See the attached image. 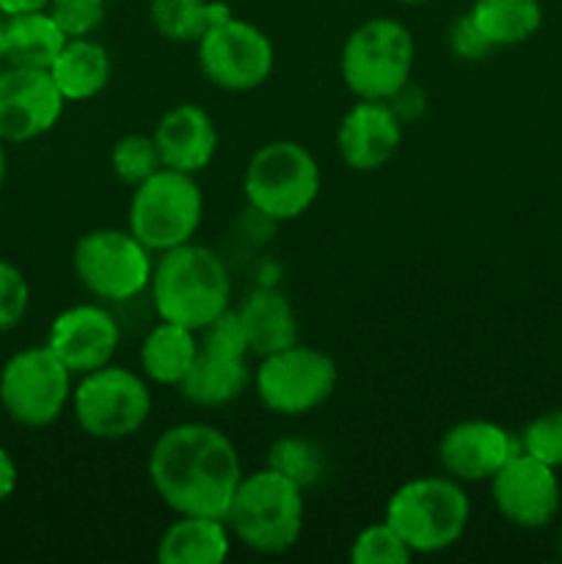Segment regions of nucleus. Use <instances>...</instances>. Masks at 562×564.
Instances as JSON below:
<instances>
[{"label":"nucleus","mask_w":562,"mask_h":564,"mask_svg":"<svg viewBox=\"0 0 562 564\" xmlns=\"http://www.w3.org/2000/svg\"><path fill=\"white\" fill-rule=\"evenodd\" d=\"M147 468L154 494L176 516L224 518L242 479L229 435L202 422L165 430L154 441Z\"/></svg>","instance_id":"f257e3e1"},{"label":"nucleus","mask_w":562,"mask_h":564,"mask_svg":"<svg viewBox=\"0 0 562 564\" xmlns=\"http://www.w3.org/2000/svg\"><path fill=\"white\" fill-rule=\"evenodd\" d=\"M149 292L160 319L202 330L229 308V270L209 248L191 240L160 253L149 279Z\"/></svg>","instance_id":"f03ea898"},{"label":"nucleus","mask_w":562,"mask_h":564,"mask_svg":"<svg viewBox=\"0 0 562 564\" xmlns=\"http://www.w3.org/2000/svg\"><path fill=\"white\" fill-rule=\"evenodd\" d=\"M224 521L253 554H284L303 532V488L273 468L242 474Z\"/></svg>","instance_id":"7ed1b4c3"},{"label":"nucleus","mask_w":562,"mask_h":564,"mask_svg":"<svg viewBox=\"0 0 562 564\" xmlns=\"http://www.w3.org/2000/svg\"><path fill=\"white\" fill-rule=\"evenodd\" d=\"M468 496L452 477H417L391 494L383 521L411 554H441L461 543L468 527Z\"/></svg>","instance_id":"20e7f679"},{"label":"nucleus","mask_w":562,"mask_h":564,"mask_svg":"<svg viewBox=\"0 0 562 564\" xmlns=\"http://www.w3.org/2000/svg\"><path fill=\"white\" fill-rule=\"evenodd\" d=\"M320 165L298 141H270L251 154L242 191L253 213L270 220H295L320 196Z\"/></svg>","instance_id":"39448f33"},{"label":"nucleus","mask_w":562,"mask_h":564,"mask_svg":"<svg viewBox=\"0 0 562 564\" xmlns=\"http://www.w3.org/2000/svg\"><path fill=\"white\" fill-rule=\"evenodd\" d=\"M417 44L411 31L391 17H375L347 36L339 55L345 86L358 99L389 102L402 86L411 83Z\"/></svg>","instance_id":"423d86ee"},{"label":"nucleus","mask_w":562,"mask_h":564,"mask_svg":"<svg viewBox=\"0 0 562 564\" xmlns=\"http://www.w3.org/2000/svg\"><path fill=\"white\" fill-rule=\"evenodd\" d=\"M204 218V196L193 174L160 169L132 187L127 229L152 253L185 246Z\"/></svg>","instance_id":"0eeeda50"},{"label":"nucleus","mask_w":562,"mask_h":564,"mask_svg":"<svg viewBox=\"0 0 562 564\" xmlns=\"http://www.w3.org/2000/svg\"><path fill=\"white\" fill-rule=\"evenodd\" d=\"M72 413L88 438H130L152 413V391L141 375L105 364L94 372L80 375L72 389Z\"/></svg>","instance_id":"6e6552de"},{"label":"nucleus","mask_w":562,"mask_h":564,"mask_svg":"<svg viewBox=\"0 0 562 564\" xmlns=\"http://www.w3.org/2000/svg\"><path fill=\"white\" fill-rule=\"evenodd\" d=\"M72 378L69 367L47 345L28 347L0 369V405L22 427H50L72 402Z\"/></svg>","instance_id":"1a4fd4ad"},{"label":"nucleus","mask_w":562,"mask_h":564,"mask_svg":"<svg viewBox=\"0 0 562 564\" xmlns=\"http://www.w3.org/2000/svg\"><path fill=\"white\" fill-rule=\"evenodd\" d=\"M77 281L99 301H132L149 290L152 251L130 229H91L72 253Z\"/></svg>","instance_id":"9d476101"},{"label":"nucleus","mask_w":562,"mask_h":564,"mask_svg":"<svg viewBox=\"0 0 562 564\" xmlns=\"http://www.w3.org/2000/svg\"><path fill=\"white\" fill-rule=\"evenodd\" d=\"M336 380L339 369L334 358L301 341L259 358V369L253 375L259 402L279 416H306L317 411L334 394Z\"/></svg>","instance_id":"9b49d317"},{"label":"nucleus","mask_w":562,"mask_h":564,"mask_svg":"<svg viewBox=\"0 0 562 564\" xmlns=\"http://www.w3.org/2000/svg\"><path fill=\"white\" fill-rule=\"evenodd\" d=\"M196 53L204 77L224 91H253L268 80L275 64L268 33L240 17L209 28L196 42Z\"/></svg>","instance_id":"f8f14e48"},{"label":"nucleus","mask_w":562,"mask_h":564,"mask_svg":"<svg viewBox=\"0 0 562 564\" xmlns=\"http://www.w3.org/2000/svg\"><path fill=\"white\" fill-rule=\"evenodd\" d=\"M66 99L47 69L9 66L0 72V141L25 143L58 124Z\"/></svg>","instance_id":"ddd939ff"},{"label":"nucleus","mask_w":562,"mask_h":564,"mask_svg":"<svg viewBox=\"0 0 562 564\" xmlns=\"http://www.w3.org/2000/svg\"><path fill=\"white\" fill-rule=\"evenodd\" d=\"M490 496L512 527L543 529L560 510V479L551 466L518 452L490 477Z\"/></svg>","instance_id":"4468645a"},{"label":"nucleus","mask_w":562,"mask_h":564,"mask_svg":"<svg viewBox=\"0 0 562 564\" xmlns=\"http://www.w3.org/2000/svg\"><path fill=\"white\" fill-rule=\"evenodd\" d=\"M518 452L521 446L510 430L485 419L452 424L439 441L441 468L457 482H490V477Z\"/></svg>","instance_id":"2eb2a0df"},{"label":"nucleus","mask_w":562,"mask_h":564,"mask_svg":"<svg viewBox=\"0 0 562 564\" xmlns=\"http://www.w3.org/2000/svg\"><path fill=\"white\" fill-rule=\"evenodd\" d=\"M121 330L114 314L97 303L69 306L53 319L47 347L69 367L72 375H86L114 361Z\"/></svg>","instance_id":"dca6fc26"},{"label":"nucleus","mask_w":562,"mask_h":564,"mask_svg":"<svg viewBox=\"0 0 562 564\" xmlns=\"http://www.w3.org/2000/svg\"><path fill=\"white\" fill-rule=\"evenodd\" d=\"M402 143V119L389 102L358 99L339 121L336 152L347 169L369 174L389 163Z\"/></svg>","instance_id":"f3484780"},{"label":"nucleus","mask_w":562,"mask_h":564,"mask_svg":"<svg viewBox=\"0 0 562 564\" xmlns=\"http://www.w3.org/2000/svg\"><path fill=\"white\" fill-rule=\"evenodd\" d=\"M163 169L193 174L207 169L218 152V130L213 116L193 102H182L160 116L152 132Z\"/></svg>","instance_id":"a211bd4d"},{"label":"nucleus","mask_w":562,"mask_h":564,"mask_svg":"<svg viewBox=\"0 0 562 564\" xmlns=\"http://www.w3.org/2000/svg\"><path fill=\"white\" fill-rule=\"evenodd\" d=\"M251 372H248V356L237 352L213 350V347L198 345L196 361L187 369L176 391L182 400L198 408L229 405L246 391Z\"/></svg>","instance_id":"6ab92c4d"},{"label":"nucleus","mask_w":562,"mask_h":564,"mask_svg":"<svg viewBox=\"0 0 562 564\" xmlns=\"http://www.w3.org/2000/svg\"><path fill=\"white\" fill-rule=\"evenodd\" d=\"M237 317L246 330L248 350L257 358L273 356L301 341L295 308L275 290H257L242 297Z\"/></svg>","instance_id":"aec40b11"},{"label":"nucleus","mask_w":562,"mask_h":564,"mask_svg":"<svg viewBox=\"0 0 562 564\" xmlns=\"http://www.w3.org/2000/svg\"><path fill=\"white\" fill-rule=\"evenodd\" d=\"M229 551V527L213 516H180L158 540L160 564H220Z\"/></svg>","instance_id":"412c9836"},{"label":"nucleus","mask_w":562,"mask_h":564,"mask_svg":"<svg viewBox=\"0 0 562 564\" xmlns=\"http://www.w3.org/2000/svg\"><path fill=\"white\" fill-rule=\"evenodd\" d=\"M47 72L66 102H86L102 94L110 83V55L105 44L88 36L66 39Z\"/></svg>","instance_id":"4be33fe9"},{"label":"nucleus","mask_w":562,"mask_h":564,"mask_svg":"<svg viewBox=\"0 0 562 564\" xmlns=\"http://www.w3.org/2000/svg\"><path fill=\"white\" fill-rule=\"evenodd\" d=\"M198 352L196 330L160 319L141 341V372L149 383L180 386Z\"/></svg>","instance_id":"5701e85b"},{"label":"nucleus","mask_w":562,"mask_h":564,"mask_svg":"<svg viewBox=\"0 0 562 564\" xmlns=\"http://www.w3.org/2000/svg\"><path fill=\"white\" fill-rule=\"evenodd\" d=\"M66 44V33L50 11H31L6 20V61L11 66L50 69Z\"/></svg>","instance_id":"b1692460"},{"label":"nucleus","mask_w":562,"mask_h":564,"mask_svg":"<svg viewBox=\"0 0 562 564\" xmlns=\"http://www.w3.org/2000/svg\"><path fill=\"white\" fill-rule=\"evenodd\" d=\"M468 14L496 50L523 44L543 25L540 0H474Z\"/></svg>","instance_id":"393cba45"},{"label":"nucleus","mask_w":562,"mask_h":564,"mask_svg":"<svg viewBox=\"0 0 562 564\" xmlns=\"http://www.w3.org/2000/svg\"><path fill=\"white\" fill-rule=\"evenodd\" d=\"M235 11L224 0H149V20L171 42H198L209 28L224 25Z\"/></svg>","instance_id":"a878e982"},{"label":"nucleus","mask_w":562,"mask_h":564,"mask_svg":"<svg viewBox=\"0 0 562 564\" xmlns=\"http://www.w3.org/2000/svg\"><path fill=\"white\" fill-rule=\"evenodd\" d=\"M268 468L279 471L281 477L292 479L303 490L312 488L325 471V457L312 441L306 438H281L270 446Z\"/></svg>","instance_id":"bb28decb"},{"label":"nucleus","mask_w":562,"mask_h":564,"mask_svg":"<svg viewBox=\"0 0 562 564\" xmlns=\"http://www.w3.org/2000/svg\"><path fill=\"white\" fill-rule=\"evenodd\" d=\"M110 169L119 176V182L136 187L152 174L163 169L160 160L158 143L152 135H141V132H130V135L119 138L110 149Z\"/></svg>","instance_id":"cd10ccee"},{"label":"nucleus","mask_w":562,"mask_h":564,"mask_svg":"<svg viewBox=\"0 0 562 564\" xmlns=\"http://www.w3.org/2000/svg\"><path fill=\"white\" fill-rule=\"evenodd\" d=\"M411 556V549L386 521L361 529L350 545L353 564H406Z\"/></svg>","instance_id":"c85d7f7f"},{"label":"nucleus","mask_w":562,"mask_h":564,"mask_svg":"<svg viewBox=\"0 0 562 564\" xmlns=\"http://www.w3.org/2000/svg\"><path fill=\"white\" fill-rule=\"evenodd\" d=\"M523 455L545 463L556 471L562 468V411H545L534 416L518 435Z\"/></svg>","instance_id":"c756f323"},{"label":"nucleus","mask_w":562,"mask_h":564,"mask_svg":"<svg viewBox=\"0 0 562 564\" xmlns=\"http://www.w3.org/2000/svg\"><path fill=\"white\" fill-rule=\"evenodd\" d=\"M47 11L66 39H80L91 36L102 25L108 0H50Z\"/></svg>","instance_id":"7c9ffc66"},{"label":"nucleus","mask_w":562,"mask_h":564,"mask_svg":"<svg viewBox=\"0 0 562 564\" xmlns=\"http://www.w3.org/2000/svg\"><path fill=\"white\" fill-rule=\"evenodd\" d=\"M31 303V286L17 264L0 259V334L22 323Z\"/></svg>","instance_id":"2f4dec72"},{"label":"nucleus","mask_w":562,"mask_h":564,"mask_svg":"<svg viewBox=\"0 0 562 564\" xmlns=\"http://www.w3.org/2000/svg\"><path fill=\"white\" fill-rule=\"evenodd\" d=\"M446 44H450V53L461 61H485L490 58V53H496L494 44L474 25L468 11L452 20L450 31H446Z\"/></svg>","instance_id":"473e14b6"},{"label":"nucleus","mask_w":562,"mask_h":564,"mask_svg":"<svg viewBox=\"0 0 562 564\" xmlns=\"http://www.w3.org/2000/svg\"><path fill=\"white\" fill-rule=\"evenodd\" d=\"M17 488V463L9 452L0 446V505L14 494Z\"/></svg>","instance_id":"72a5a7b5"},{"label":"nucleus","mask_w":562,"mask_h":564,"mask_svg":"<svg viewBox=\"0 0 562 564\" xmlns=\"http://www.w3.org/2000/svg\"><path fill=\"white\" fill-rule=\"evenodd\" d=\"M47 6L50 0H0V14H31V11H47Z\"/></svg>","instance_id":"f704fd0d"},{"label":"nucleus","mask_w":562,"mask_h":564,"mask_svg":"<svg viewBox=\"0 0 562 564\" xmlns=\"http://www.w3.org/2000/svg\"><path fill=\"white\" fill-rule=\"evenodd\" d=\"M6 182V149H3V141H0V187H3Z\"/></svg>","instance_id":"c9c22d12"},{"label":"nucleus","mask_w":562,"mask_h":564,"mask_svg":"<svg viewBox=\"0 0 562 564\" xmlns=\"http://www.w3.org/2000/svg\"><path fill=\"white\" fill-rule=\"evenodd\" d=\"M0 61H6V22L0 20Z\"/></svg>","instance_id":"e433bc0d"},{"label":"nucleus","mask_w":562,"mask_h":564,"mask_svg":"<svg viewBox=\"0 0 562 564\" xmlns=\"http://www.w3.org/2000/svg\"><path fill=\"white\" fill-rule=\"evenodd\" d=\"M397 3H406V6H419V3H428V0H397Z\"/></svg>","instance_id":"4c0bfd02"},{"label":"nucleus","mask_w":562,"mask_h":564,"mask_svg":"<svg viewBox=\"0 0 562 564\" xmlns=\"http://www.w3.org/2000/svg\"><path fill=\"white\" fill-rule=\"evenodd\" d=\"M560 554H562V532H560Z\"/></svg>","instance_id":"58836bf2"}]
</instances>
